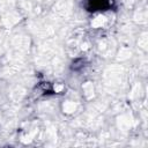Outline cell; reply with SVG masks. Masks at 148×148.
<instances>
[{"label": "cell", "mask_w": 148, "mask_h": 148, "mask_svg": "<svg viewBox=\"0 0 148 148\" xmlns=\"http://www.w3.org/2000/svg\"><path fill=\"white\" fill-rule=\"evenodd\" d=\"M76 110V104L74 102H65L64 104V112L66 113H73Z\"/></svg>", "instance_id": "cell-1"}, {"label": "cell", "mask_w": 148, "mask_h": 148, "mask_svg": "<svg viewBox=\"0 0 148 148\" xmlns=\"http://www.w3.org/2000/svg\"><path fill=\"white\" fill-rule=\"evenodd\" d=\"M105 21H106V18H105L104 16L99 15V16H97V17H95V18L92 20L91 25H92L94 28H99V27H102V25L105 23Z\"/></svg>", "instance_id": "cell-2"}]
</instances>
